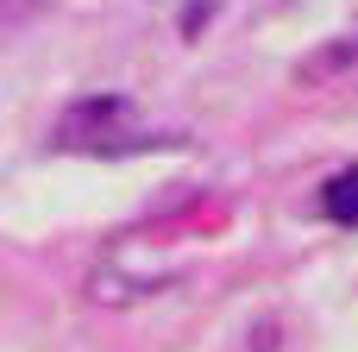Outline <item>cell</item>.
<instances>
[{"label":"cell","instance_id":"cell-2","mask_svg":"<svg viewBox=\"0 0 358 352\" xmlns=\"http://www.w3.org/2000/svg\"><path fill=\"white\" fill-rule=\"evenodd\" d=\"M321 208H327V220L358 227V170H340V176L321 183Z\"/></svg>","mask_w":358,"mask_h":352},{"label":"cell","instance_id":"cell-1","mask_svg":"<svg viewBox=\"0 0 358 352\" xmlns=\"http://www.w3.org/2000/svg\"><path fill=\"white\" fill-rule=\"evenodd\" d=\"M63 151H120L138 139V107L126 94H94V101H76L57 132H50Z\"/></svg>","mask_w":358,"mask_h":352}]
</instances>
